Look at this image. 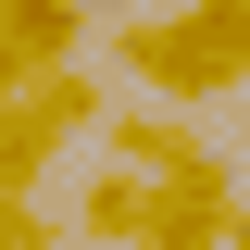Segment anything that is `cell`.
Returning <instances> with one entry per match:
<instances>
[{
  "label": "cell",
  "instance_id": "obj_1",
  "mask_svg": "<svg viewBox=\"0 0 250 250\" xmlns=\"http://www.w3.org/2000/svg\"><path fill=\"white\" fill-rule=\"evenodd\" d=\"M113 75H138V100H238L250 88V0H175V13H125L113 25Z\"/></svg>",
  "mask_w": 250,
  "mask_h": 250
},
{
  "label": "cell",
  "instance_id": "obj_2",
  "mask_svg": "<svg viewBox=\"0 0 250 250\" xmlns=\"http://www.w3.org/2000/svg\"><path fill=\"white\" fill-rule=\"evenodd\" d=\"M100 113H113V88L88 75V50H75V62H50L38 88H13V100H0V188H38V175H62V150H75Z\"/></svg>",
  "mask_w": 250,
  "mask_h": 250
},
{
  "label": "cell",
  "instance_id": "obj_3",
  "mask_svg": "<svg viewBox=\"0 0 250 250\" xmlns=\"http://www.w3.org/2000/svg\"><path fill=\"white\" fill-rule=\"evenodd\" d=\"M225 200H238V163H188V175H150V225L138 250H225Z\"/></svg>",
  "mask_w": 250,
  "mask_h": 250
},
{
  "label": "cell",
  "instance_id": "obj_4",
  "mask_svg": "<svg viewBox=\"0 0 250 250\" xmlns=\"http://www.w3.org/2000/svg\"><path fill=\"white\" fill-rule=\"evenodd\" d=\"M113 163H138V175H188V163H213V138L175 113V100H113V113L88 125Z\"/></svg>",
  "mask_w": 250,
  "mask_h": 250
},
{
  "label": "cell",
  "instance_id": "obj_5",
  "mask_svg": "<svg viewBox=\"0 0 250 250\" xmlns=\"http://www.w3.org/2000/svg\"><path fill=\"white\" fill-rule=\"evenodd\" d=\"M138 225H150V175H138V163H113V175L75 188V238L88 250H138Z\"/></svg>",
  "mask_w": 250,
  "mask_h": 250
},
{
  "label": "cell",
  "instance_id": "obj_6",
  "mask_svg": "<svg viewBox=\"0 0 250 250\" xmlns=\"http://www.w3.org/2000/svg\"><path fill=\"white\" fill-rule=\"evenodd\" d=\"M0 250H75V238L38 213V188H0Z\"/></svg>",
  "mask_w": 250,
  "mask_h": 250
},
{
  "label": "cell",
  "instance_id": "obj_7",
  "mask_svg": "<svg viewBox=\"0 0 250 250\" xmlns=\"http://www.w3.org/2000/svg\"><path fill=\"white\" fill-rule=\"evenodd\" d=\"M225 250H250V188H238V200H225Z\"/></svg>",
  "mask_w": 250,
  "mask_h": 250
},
{
  "label": "cell",
  "instance_id": "obj_8",
  "mask_svg": "<svg viewBox=\"0 0 250 250\" xmlns=\"http://www.w3.org/2000/svg\"><path fill=\"white\" fill-rule=\"evenodd\" d=\"M113 13H150V0H113Z\"/></svg>",
  "mask_w": 250,
  "mask_h": 250
}]
</instances>
